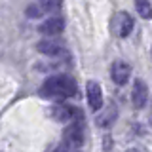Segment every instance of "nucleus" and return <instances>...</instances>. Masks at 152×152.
Here are the masks:
<instances>
[{"mask_svg": "<svg viewBox=\"0 0 152 152\" xmlns=\"http://www.w3.org/2000/svg\"><path fill=\"white\" fill-rule=\"evenodd\" d=\"M40 95L48 99H69L76 95V82L70 76H65V74L50 76L42 86Z\"/></svg>", "mask_w": 152, "mask_h": 152, "instance_id": "obj_1", "label": "nucleus"}, {"mask_svg": "<svg viewBox=\"0 0 152 152\" xmlns=\"http://www.w3.org/2000/svg\"><path fill=\"white\" fill-rule=\"evenodd\" d=\"M86 133H84V126L82 122H72L63 133V141L69 148H80L84 145Z\"/></svg>", "mask_w": 152, "mask_h": 152, "instance_id": "obj_2", "label": "nucleus"}, {"mask_svg": "<svg viewBox=\"0 0 152 152\" xmlns=\"http://www.w3.org/2000/svg\"><path fill=\"white\" fill-rule=\"evenodd\" d=\"M129 76H131V66L126 61H114L110 66V78L116 86H126L129 82Z\"/></svg>", "mask_w": 152, "mask_h": 152, "instance_id": "obj_3", "label": "nucleus"}, {"mask_svg": "<svg viewBox=\"0 0 152 152\" xmlns=\"http://www.w3.org/2000/svg\"><path fill=\"white\" fill-rule=\"evenodd\" d=\"M86 97H88V104H89L91 110L103 108V89H101V84L99 82L89 80L86 84Z\"/></svg>", "mask_w": 152, "mask_h": 152, "instance_id": "obj_4", "label": "nucleus"}, {"mask_svg": "<svg viewBox=\"0 0 152 152\" xmlns=\"http://www.w3.org/2000/svg\"><path fill=\"white\" fill-rule=\"evenodd\" d=\"M131 103L135 108H142L148 103V88L142 80H135L131 88Z\"/></svg>", "mask_w": 152, "mask_h": 152, "instance_id": "obj_5", "label": "nucleus"}, {"mask_svg": "<svg viewBox=\"0 0 152 152\" xmlns=\"http://www.w3.org/2000/svg\"><path fill=\"white\" fill-rule=\"evenodd\" d=\"M50 114H51V118H53L55 122L66 124V122H74V114H76V110H74L72 107H69V104L55 103V104H51Z\"/></svg>", "mask_w": 152, "mask_h": 152, "instance_id": "obj_6", "label": "nucleus"}, {"mask_svg": "<svg viewBox=\"0 0 152 152\" xmlns=\"http://www.w3.org/2000/svg\"><path fill=\"white\" fill-rule=\"evenodd\" d=\"M63 28H65V21L61 17H50L38 27V31L46 36H57L63 32Z\"/></svg>", "mask_w": 152, "mask_h": 152, "instance_id": "obj_7", "label": "nucleus"}, {"mask_svg": "<svg viewBox=\"0 0 152 152\" xmlns=\"http://www.w3.org/2000/svg\"><path fill=\"white\" fill-rule=\"evenodd\" d=\"M116 25H118V34L122 38H127L133 32V27H135V21L127 12H120L116 17Z\"/></svg>", "mask_w": 152, "mask_h": 152, "instance_id": "obj_8", "label": "nucleus"}, {"mask_svg": "<svg viewBox=\"0 0 152 152\" xmlns=\"http://www.w3.org/2000/svg\"><path fill=\"white\" fill-rule=\"evenodd\" d=\"M36 50L40 51V53L48 55V57H57L59 53H63V48L55 40H40L36 44Z\"/></svg>", "mask_w": 152, "mask_h": 152, "instance_id": "obj_9", "label": "nucleus"}, {"mask_svg": "<svg viewBox=\"0 0 152 152\" xmlns=\"http://www.w3.org/2000/svg\"><path fill=\"white\" fill-rule=\"evenodd\" d=\"M114 118H118V112L114 107H108L107 112H103L101 116H97V126L99 127H108L114 122Z\"/></svg>", "mask_w": 152, "mask_h": 152, "instance_id": "obj_10", "label": "nucleus"}, {"mask_svg": "<svg viewBox=\"0 0 152 152\" xmlns=\"http://www.w3.org/2000/svg\"><path fill=\"white\" fill-rule=\"evenodd\" d=\"M135 8L142 19H152V4L150 0H135Z\"/></svg>", "mask_w": 152, "mask_h": 152, "instance_id": "obj_11", "label": "nucleus"}, {"mask_svg": "<svg viewBox=\"0 0 152 152\" xmlns=\"http://www.w3.org/2000/svg\"><path fill=\"white\" fill-rule=\"evenodd\" d=\"M61 2L63 0H38V8L42 10V13H51V12H57L61 8Z\"/></svg>", "mask_w": 152, "mask_h": 152, "instance_id": "obj_12", "label": "nucleus"}, {"mask_svg": "<svg viewBox=\"0 0 152 152\" xmlns=\"http://www.w3.org/2000/svg\"><path fill=\"white\" fill-rule=\"evenodd\" d=\"M27 15L28 17H40L42 15V10L38 8V6H28L27 8Z\"/></svg>", "mask_w": 152, "mask_h": 152, "instance_id": "obj_13", "label": "nucleus"}, {"mask_svg": "<svg viewBox=\"0 0 152 152\" xmlns=\"http://www.w3.org/2000/svg\"><path fill=\"white\" fill-rule=\"evenodd\" d=\"M126 152H141V150H139V148H127Z\"/></svg>", "mask_w": 152, "mask_h": 152, "instance_id": "obj_14", "label": "nucleus"}, {"mask_svg": "<svg viewBox=\"0 0 152 152\" xmlns=\"http://www.w3.org/2000/svg\"><path fill=\"white\" fill-rule=\"evenodd\" d=\"M55 152H63V150H55Z\"/></svg>", "mask_w": 152, "mask_h": 152, "instance_id": "obj_15", "label": "nucleus"}]
</instances>
